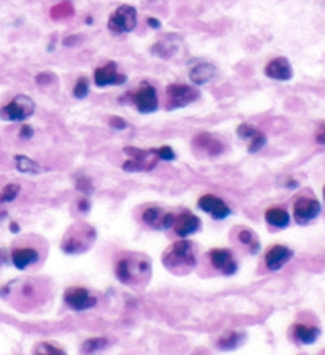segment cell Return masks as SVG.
<instances>
[{
    "label": "cell",
    "instance_id": "cell-1",
    "mask_svg": "<svg viewBox=\"0 0 325 355\" xmlns=\"http://www.w3.org/2000/svg\"><path fill=\"white\" fill-rule=\"evenodd\" d=\"M162 263H164L168 270H190L197 265V257L193 252V244L187 240H179L173 243L168 249L162 255Z\"/></svg>",
    "mask_w": 325,
    "mask_h": 355
},
{
    "label": "cell",
    "instance_id": "cell-2",
    "mask_svg": "<svg viewBox=\"0 0 325 355\" xmlns=\"http://www.w3.org/2000/svg\"><path fill=\"white\" fill-rule=\"evenodd\" d=\"M95 241V230L91 225L77 224L69 230L62 243V251L67 254H81L88 251Z\"/></svg>",
    "mask_w": 325,
    "mask_h": 355
},
{
    "label": "cell",
    "instance_id": "cell-3",
    "mask_svg": "<svg viewBox=\"0 0 325 355\" xmlns=\"http://www.w3.org/2000/svg\"><path fill=\"white\" fill-rule=\"evenodd\" d=\"M35 113V102L29 95L19 94L0 108V119L10 122L26 121Z\"/></svg>",
    "mask_w": 325,
    "mask_h": 355
},
{
    "label": "cell",
    "instance_id": "cell-4",
    "mask_svg": "<svg viewBox=\"0 0 325 355\" xmlns=\"http://www.w3.org/2000/svg\"><path fill=\"white\" fill-rule=\"evenodd\" d=\"M124 153L130 159L122 164V170L130 171V173H135V171L140 173V171L153 170L159 162L156 149H142L135 146H125Z\"/></svg>",
    "mask_w": 325,
    "mask_h": 355
},
{
    "label": "cell",
    "instance_id": "cell-5",
    "mask_svg": "<svg viewBox=\"0 0 325 355\" xmlns=\"http://www.w3.org/2000/svg\"><path fill=\"white\" fill-rule=\"evenodd\" d=\"M151 270V263L145 257H122L116 263V276L124 284H134L138 276H145Z\"/></svg>",
    "mask_w": 325,
    "mask_h": 355
},
{
    "label": "cell",
    "instance_id": "cell-6",
    "mask_svg": "<svg viewBox=\"0 0 325 355\" xmlns=\"http://www.w3.org/2000/svg\"><path fill=\"white\" fill-rule=\"evenodd\" d=\"M200 99L199 89L187 84H170L167 88V110L173 111Z\"/></svg>",
    "mask_w": 325,
    "mask_h": 355
},
{
    "label": "cell",
    "instance_id": "cell-7",
    "mask_svg": "<svg viewBox=\"0 0 325 355\" xmlns=\"http://www.w3.org/2000/svg\"><path fill=\"white\" fill-rule=\"evenodd\" d=\"M130 97V102L135 105V108L142 114H149L154 113L159 108V99H157V91L153 84L149 83H142V86L127 94Z\"/></svg>",
    "mask_w": 325,
    "mask_h": 355
},
{
    "label": "cell",
    "instance_id": "cell-8",
    "mask_svg": "<svg viewBox=\"0 0 325 355\" xmlns=\"http://www.w3.org/2000/svg\"><path fill=\"white\" fill-rule=\"evenodd\" d=\"M137 10L132 5H121L108 19V29L113 34H128L137 27Z\"/></svg>",
    "mask_w": 325,
    "mask_h": 355
},
{
    "label": "cell",
    "instance_id": "cell-9",
    "mask_svg": "<svg viewBox=\"0 0 325 355\" xmlns=\"http://www.w3.org/2000/svg\"><path fill=\"white\" fill-rule=\"evenodd\" d=\"M63 301L73 311H86L97 305V297H94L88 289L83 287H70L65 290Z\"/></svg>",
    "mask_w": 325,
    "mask_h": 355
},
{
    "label": "cell",
    "instance_id": "cell-10",
    "mask_svg": "<svg viewBox=\"0 0 325 355\" xmlns=\"http://www.w3.org/2000/svg\"><path fill=\"white\" fill-rule=\"evenodd\" d=\"M320 212V203L311 197H298L294 203V218L300 225H306Z\"/></svg>",
    "mask_w": 325,
    "mask_h": 355
},
{
    "label": "cell",
    "instance_id": "cell-11",
    "mask_svg": "<svg viewBox=\"0 0 325 355\" xmlns=\"http://www.w3.org/2000/svg\"><path fill=\"white\" fill-rule=\"evenodd\" d=\"M127 81V77L117 73L116 62H106L105 65L95 68L94 83L97 88H106V86H121Z\"/></svg>",
    "mask_w": 325,
    "mask_h": 355
},
{
    "label": "cell",
    "instance_id": "cell-12",
    "mask_svg": "<svg viewBox=\"0 0 325 355\" xmlns=\"http://www.w3.org/2000/svg\"><path fill=\"white\" fill-rule=\"evenodd\" d=\"M176 214L167 212L159 206H149L143 211L142 219L146 225L153 227L156 230H167L173 227V222H175Z\"/></svg>",
    "mask_w": 325,
    "mask_h": 355
},
{
    "label": "cell",
    "instance_id": "cell-13",
    "mask_svg": "<svg viewBox=\"0 0 325 355\" xmlns=\"http://www.w3.org/2000/svg\"><path fill=\"white\" fill-rule=\"evenodd\" d=\"M199 208L205 212H208L211 218L218 221L227 219L232 214L230 206L227 205L224 200H221L216 195H211V193H205L203 197L199 198Z\"/></svg>",
    "mask_w": 325,
    "mask_h": 355
},
{
    "label": "cell",
    "instance_id": "cell-14",
    "mask_svg": "<svg viewBox=\"0 0 325 355\" xmlns=\"http://www.w3.org/2000/svg\"><path fill=\"white\" fill-rule=\"evenodd\" d=\"M202 227V221L199 216H195L190 211H182L178 216H175V222H173V230L181 238H187V236L197 233Z\"/></svg>",
    "mask_w": 325,
    "mask_h": 355
},
{
    "label": "cell",
    "instance_id": "cell-15",
    "mask_svg": "<svg viewBox=\"0 0 325 355\" xmlns=\"http://www.w3.org/2000/svg\"><path fill=\"white\" fill-rule=\"evenodd\" d=\"M210 262L216 270H219L225 276H232L238 270V263L235 262L233 254L230 249L218 247V249L210 251Z\"/></svg>",
    "mask_w": 325,
    "mask_h": 355
},
{
    "label": "cell",
    "instance_id": "cell-16",
    "mask_svg": "<svg viewBox=\"0 0 325 355\" xmlns=\"http://www.w3.org/2000/svg\"><path fill=\"white\" fill-rule=\"evenodd\" d=\"M292 257H294V252H292V249H289L287 246L275 244L270 247L265 254V266L272 271H278L292 259Z\"/></svg>",
    "mask_w": 325,
    "mask_h": 355
},
{
    "label": "cell",
    "instance_id": "cell-17",
    "mask_svg": "<svg viewBox=\"0 0 325 355\" xmlns=\"http://www.w3.org/2000/svg\"><path fill=\"white\" fill-rule=\"evenodd\" d=\"M265 75L270 80H276V81H289L294 77V70L289 59L286 57H275L272 59L265 67Z\"/></svg>",
    "mask_w": 325,
    "mask_h": 355
},
{
    "label": "cell",
    "instance_id": "cell-18",
    "mask_svg": "<svg viewBox=\"0 0 325 355\" xmlns=\"http://www.w3.org/2000/svg\"><path fill=\"white\" fill-rule=\"evenodd\" d=\"M192 145L195 149L205 151V153L211 157H216V156L224 153V143L221 141V139H218L216 136H213L211 133H207V132H202L195 136Z\"/></svg>",
    "mask_w": 325,
    "mask_h": 355
},
{
    "label": "cell",
    "instance_id": "cell-19",
    "mask_svg": "<svg viewBox=\"0 0 325 355\" xmlns=\"http://www.w3.org/2000/svg\"><path fill=\"white\" fill-rule=\"evenodd\" d=\"M12 263L18 270H26L30 265H34L40 259V252L35 247H18L12 254H10Z\"/></svg>",
    "mask_w": 325,
    "mask_h": 355
},
{
    "label": "cell",
    "instance_id": "cell-20",
    "mask_svg": "<svg viewBox=\"0 0 325 355\" xmlns=\"http://www.w3.org/2000/svg\"><path fill=\"white\" fill-rule=\"evenodd\" d=\"M216 75V67L210 62H200L197 65H193L189 72V80L195 86H203L210 83Z\"/></svg>",
    "mask_w": 325,
    "mask_h": 355
},
{
    "label": "cell",
    "instance_id": "cell-21",
    "mask_svg": "<svg viewBox=\"0 0 325 355\" xmlns=\"http://www.w3.org/2000/svg\"><path fill=\"white\" fill-rule=\"evenodd\" d=\"M181 43V38L179 37H165L159 40L157 43H154L153 48H151V52H153L154 56H159L162 59H170L175 52L178 51V46Z\"/></svg>",
    "mask_w": 325,
    "mask_h": 355
},
{
    "label": "cell",
    "instance_id": "cell-22",
    "mask_svg": "<svg viewBox=\"0 0 325 355\" xmlns=\"http://www.w3.org/2000/svg\"><path fill=\"white\" fill-rule=\"evenodd\" d=\"M292 336L300 344H314L320 336V330L306 324H295L292 328Z\"/></svg>",
    "mask_w": 325,
    "mask_h": 355
},
{
    "label": "cell",
    "instance_id": "cell-23",
    "mask_svg": "<svg viewBox=\"0 0 325 355\" xmlns=\"http://www.w3.org/2000/svg\"><path fill=\"white\" fill-rule=\"evenodd\" d=\"M246 339V333L243 331H227L224 333V335L218 339V342H216V346H218L219 350H235L241 346V344L244 342Z\"/></svg>",
    "mask_w": 325,
    "mask_h": 355
},
{
    "label": "cell",
    "instance_id": "cell-24",
    "mask_svg": "<svg viewBox=\"0 0 325 355\" xmlns=\"http://www.w3.org/2000/svg\"><path fill=\"white\" fill-rule=\"evenodd\" d=\"M265 221L268 225H272L275 229H286L290 224V216L284 208L273 206L265 211Z\"/></svg>",
    "mask_w": 325,
    "mask_h": 355
},
{
    "label": "cell",
    "instance_id": "cell-25",
    "mask_svg": "<svg viewBox=\"0 0 325 355\" xmlns=\"http://www.w3.org/2000/svg\"><path fill=\"white\" fill-rule=\"evenodd\" d=\"M15 165H16V170L19 171V173H24V175L41 173V167L37 162H34L32 159H29L27 156H23V154L15 156Z\"/></svg>",
    "mask_w": 325,
    "mask_h": 355
},
{
    "label": "cell",
    "instance_id": "cell-26",
    "mask_svg": "<svg viewBox=\"0 0 325 355\" xmlns=\"http://www.w3.org/2000/svg\"><path fill=\"white\" fill-rule=\"evenodd\" d=\"M238 240H240L241 244H244L249 251H251L252 255H255L258 251H260V243H258V238H257V235L252 232V230H249V229H243L240 230V233H238Z\"/></svg>",
    "mask_w": 325,
    "mask_h": 355
},
{
    "label": "cell",
    "instance_id": "cell-27",
    "mask_svg": "<svg viewBox=\"0 0 325 355\" xmlns=\"http://www.w3.org/2000/svg\"><path fill=\"white\" fill-rule=\"evenodd\" d=\"M34 355H67V352L60 349L59 346H56V344L48 342V341H41L35 346Z\"/></svg>",
    "mask_w": 325,
    "mask_h": 355
},
{
    "label": "cell",
    "instance_id": "cell-28",
    "mask_svg": "<svg viewBox=\"0 0 325 355\" xmlns=\"http://www.w3.org/2000/svg\"><path fill=\"white\" fill-rule=\"evenodd\" d=\"M108 344H110V341H108L106 338H89L83 342L81 350L84 353H94L97 350H102V349L108 347Z\"/></svg>",
    "mask_w": 325,
    "mask_h": 355
},
{
    "label": "cell",
    "instance_id": "cell-29",
    "mask_svg": "<svg viewBox=\"0 0 325 355\" xmlns=\"http://www.w3.org/2000/svg\"><path fill=\"white\" fill-rule=\"evenodd\" d=\"M19 192H21L19 184H15V182L7 184L2 190H0V205H4V203H12L13 200H16Z\"/></svg>",
    "mask_w": 325,
    "mask_h": 355
},
{
    "label": "cell",
    "instance_id": "cell-30",
    "mask_svg": "<svg viewBox=\"0 0 325 355\" xmlns=\"http://www.w3.org/2000/svg\"><path fill=\"white\" fill-rule=\"evenodd\" d=\"M73 95L78 100H83L89 95V80L86 77H80L73 86Z\"/></svg>",
    "mask_w": 325,
    "mask_h": 355
},
{
    "label": "cell",
    "instance_id": "cell-31",
    "mask_svg": "<svg viewBox=\"0 0 325 355\" xmlns=\"http://www.w3.org/2000/svg\"><path fill=\"white\" fill-rule=\"evenodd\" d=\"M73 15V7L69 2H62L56 5L51 10V18L52 19H65Z\"/></svg>",
    "mask_w": 325,
    "mask_h": 355
},
{
    "label": "cell",
    "instance_id": "cell-32",
    "mask_svg": "<svg viewBox=\"0 0 325 355\" xmlns=\"http://www.w3.org/2000/svg\"><path fill=\"white\" fill-rule=\"evenodd\" d=\"M267 143V136L262 133V132H257L251 139H249V145H247V153H251V154H255L258 153L260 149H262Z\"/></svg>",
    "mask_w": 325,
    "mask_h": 355
},
{
    "label": "cell",
    "instance_id": "cell-33",
    "mask_svg": "<svg viewBox=\"0 0 325 355\" xmlns=\"http://www.w3.org/2000/svg\"><path fill=\"white\" fill-rule=\"evenodd\" d=\"M258 130H257V127L255 125H252V124H240L236 127V135L240 136V138H243V139H251L255 133H257Z\"/></svg>",
    "mask_w": 325,
    "mask_h": 355
},
{
    "label": "cell",
    "instance_id": "cell-34",
    "mask_svg": "<svg viewBox=\"0 0 325 355\" xmlns=\"http://www.w3.org/2000/svg\"><path fill=\"white\" fill-rule=\"evenodd\" d=\"M156 153H157L159 160H165V162H171V160H175V159H176L175 151H173L170 146H162V148H157V149H156Z\"/></svg>",
    "mask_w": 325,
    "mask_h": 355
},
{
    "label": "cell",
    "instance_id": "cell-35",
    "mask_svg": "<svg viewBox=\"0 0 325 355\" xmlns=\"http://www.w3.org/2000/svg\"><path fill=\"white\" fill-rule=\"evenodd\" d=\"M56 81V75L51 73V72H41L35 77V83L38 86H49Z\"/></svg>",
    "mask_w": 325,
    "mask_h": 355
},
{
    "label": "cell",
    "instance_id": "cell-36",
    "mask_svg": "<svg viewBox=\"0 0 325 355\" xmlns=\"http://www.w3.org/2000/svg\"><path fill=\"white\" fill-rule=\"evenodd\" d=\"M77 189L83 193H91L92 192V182L89 178H86V176H81L77 179Z\"/></svg>",
    "mask_w": 325,
    "mask_h": 355
},
{
    "label": "cell",
    "instance_id": "cell-37",
    "mask_svg": "<svg viewBox=\"0 0 325 355\" xmlns=\"http://www.w3.org/2000/svg\"><path fill=\"white\" fill-rule=\"evenodd\" d=\"M108 124H110V127L114 128V130H124L128 125L124 117H119V116H111L110 119H108Z\"/></svg>",
    "mask_w": 325,
    "mask_h": 355
},
{
    "label": "cell",
    "instance_id": "cell-38",
    "mask_svg": "<svg viewBox=\"0 0 325 355\" xmlns=\"http://www.w3.org/2000/svg\"><path fill=\"white\" fill-rule=\"evenodd\" d=\"M32 136H34V128H32L30 125L27 124H23L19 128V138L21 139H30Z\"/></svg>",
    "mask_w": 325,
    "mask_h": 355
},
{
    "label": "cell",
    "instance_id": "cell-39",
    "mask_svg": "<svg viewBox=\"0 0 325 355\" xmlns=\"http://www.w3.org/2000/svg\"><path fill=\"white\" fill-rule=\"evenodd\" d=\"M81 41V37L80 35H70V37H65L63 38V45L65 46H75V45H77V43H80Z\"/></svg>",
    "mask_w": 325,
    "mask_h": 355
},
{
    "label": "cell",
    "instance_id": "cell-40",
    "mask_svg": "<svg viewBox=\"0 0 325 355\" xmlns=\"http://www.w3.org/2000/svg\"><path fill=\"white\" fill-rule=\"evenodd\" d=\"M89 209H91V201L88 198H81L78 201V211L84 214V212H89Z\"/></svg>",
    "mask_w": 325,
    "mask_h": 355
},
{
    "label": "cell",
    "instance_id": "cell-41",
    "mask_svg": "<svg viewBox=\"0 0 325 355\" xmlns=\"http://www.w3.org/2000/svg\"><path fill=\"white\" fill-rule=\"evenodd\" d=\"M316 141L325 146V125H320L319 130L316 132Z\"/></svg>",
    "mask_w": 325,
    "mask_h": 355
},
{
    "label": "cell",
    "instance_id": "cell-42",
    "mask_svg": "<svg viewBox=\"0 0 325 355\" xmlns=\"http://www.w3.org/2000/svg\"><path fill=\"white\" fill-rule=\"evenodd\" d=\"M146 24L151 27V29H160V21L159 19H156V18H148L146 19Z\"/></svg>",
    "mask_w": 325,
    "mask_h": 355
},
{
    "label": "cell",
    "instance_id": "cell-43",
    "mask_svg": "<svg viewBox=\"0 0 325 355\" xmlns=\"http://www.w3.org/2000/svg\"><path fill=\"white\" fill-rule=\"evenodd\" d=\"M284 186L289 187V189H295V187H298V182H297L294 178H289V179L284 182Z\"/></svg>",
    "mask_w": 325,
    "mask_h": 355
},
{
    "label": "cell",
    "instance_id": "cell-44",
    "mask_svg": "<svg viewBox=\"0 0 325 355\" xmlns=\"http://www.w3.org/2000/svg\"><path fill=\"white\" fill-rule=\"evenodd\" d=\"M10 232L12 233H19L21 232V227H19V224L18 222H10Z\"/></svg>",
    "mask_w": 325,
    "mask_h": 355
},
{
    "label": "cell",
    "instance_id": "cell-45",
    "mask_svg": "<svg viewBox=\"0 0 325 355\" xmlns=\"http://www.w3.org/2000/svg\"><path fill=\"white\" fill-rule=\"evenodd\" d=\"M7 260H8V255H7V252H5L4 249H0V265L7 263Z\"/></svg>",
    "mask_w": 325,
    "mask_h": 355
},
{
    "label": "cell",
    "instance_id": "cell-46",
    "mask_svg": "<svg viewBox=\"0 0 325 355\" xmlns=\"http://www.w3.org/2000/svg\"><path fill=\"white\" fill-rule=\"evenodd\" d=\"M86 24H92V18H91V16L86 18Z\"/></svg>",
    "mask_w": 325,
    "mask_h": 355
},
{
    "label": "cell",
    "instance_id": "cell-47",
    "mask_svg": "<svg viewBox=\"0 0 325 355\" xmlns=\"http://www.w3.org/2000/svg\"><path fill=\"white\" fill-rule=\"evenodd\" d=\"M323 200H325V186H323Z\"/></svg>",
    "mask_w": 325,
    "mask_h": 355
}]
</instances>
